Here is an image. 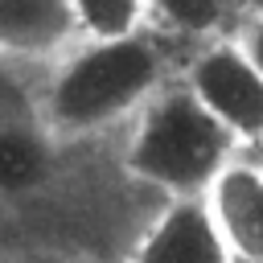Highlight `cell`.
Listing matches in <instances>:
<instances>
[{
  "instance_id": "obj_10",
  "label": "cell",
  "mask_w": 263,
  "mask_h": 263,
  "mask_svg": "<svg viewBox=\"0 0 263 263\" xmlns=\"http://www.w3.org/2000/svg\"><path fill=\"white\" fill-rule=\"evenodd\" d=\"M255 156H259V160H263V144H259V148H255Z\"/></svg>"
},
{
  "instance_id": "obj_4",
  "label": "cell",
  "mask_w": 263,
  "mask_h": 263,
  "mask_svg": "<svg viewBox=\"0 0 263 263\" xmlns=\"http://www.w3.org/2000/svg\"><path fill=\"white\" fill-rule=\"evenodd\" d=\"M123 263H234L205 197H164Z\"/></svg>"
},
{
  "instance_id": "obj_7",
  "label": "cell",
  "mask_w": 263,
  "mask_h": 263,
  "mask_svg": "<svg viewBox=\"0 0 263 263\" xmlns=\"http://www.w3.org/2000/svg\"><path fill=\"white\" fill-rule=\"evenodd\" d=\"M148 21H156L173 37L205 41V37L230 33L234 0H148Z\"/></svg>"
},
{
  "instance_id": "obj_8",
  "label": "cell",
  "mask_w": 263,
  "mask_h": 263,
  "mask_svg": "<svg viewBox=\"0 0 263 263\" xmlns=\"http://www.w3.org/2000/svg\"><path fill=\"white\" fill-rule=\"evenodd\" d=\"M82 37H123L148 29V0H70Z\"/></svg>"
},
{
  "instance_id": "obj_3",
  "label": "cell",
  "mask_w": 263,
  "mask_h": 263,
  "mask_svg": "<svg viewBox=\"0 0 263 263\" xmlns=\"http://www.w3.org/2000/svg\"><path fill=\"white\" fill-rule=\"evenodd\" d=\"M181 82L242 144V152H255L263 144V74L234 41V33L197 41L189 62L181 66Z\"/></svg>"
},
{
  "instance_id": "obj_11",
  "label": "cell",
  "mask_w": 263,
  "mask_h": 263,
  "mask_svg": "<svg viewBox=\"0 0 263 263\" xmlns=\"http://www.w3.org/2000/svg\"><path fill=\"white\" fill-rule=\"evenodd\" d=\"M0 263H4V259H0Z\"/></svg>"
},
{
  "instance_id": "obj_6",
  "label": "cell",
  "mask_w": 263,
  "mask_h": 263,
  "mask_svg": "<svg viewBox=\"0 0 263 263\" xmlns=\"http://www.w3.org/2000/svg\"><path fill=\"white\" fill-rule=\"evenodd\" d=\"M82 41L70 0H0V62L49 66Z\"/></svg>"
},
{
  "instance_id": "obj_5",
  "label": "cell",
  "mask_w": 263,
  "mask_h": 263,
  "mask_svg": "<svg viewBox=\"0 0 263 263\" xmlns=\"http://www.w3.org/2000/svg\"><path fill=\"white\" fill-rule=\"evenodd\" d=\"M210 218L234 263H263V160L238 152L205 189Z\"/></svg>"
},
{
  "instance_id": "obj_2",
  "label": "cell",
  "mask_w": 263,
  "mask_h": 263,
  "mask_svg": "<svg viewBox=\"0 0 263 263\" xmlns=\"http://www.w3.org/2000/svg\"><path fill=\"white\" fill-rule=\"evenodd\" d=\"M119 136L123 173L160 197H205L210 181L242 152V144L197 103L181 74L168 78Z\"/></svg>"
},
{
  "instance_id": "obj_9",
  "label": "cell",
  "mask_w": 263,
  "mask_h": 263,
  "mask_svg": "<svg viewBox=\"0 0 263 263\" xmlns=\"http://www.w3.org/2000/svg\"><path fill=\"white\" fill-rule=\"evenodd\" d=\"M234 41L247 49V58L255 62V70L263 74V8H251V12H238L234 25H230Z\"/></svg>"
},
{
  "instance_id": "obj_1",
  "label": "cell",
  "mask_w": 263,
  "mask_h": 263,
  "mask_svg": "<svg viewBox=\"0 0 263 263\" xmlns=\"http://www.w3.org/2000/svg\"><path fill=\"white\" fill-rule=\"evenodd\" d=\"M168 78V53L148 29L123 37H82L49 62L37 111L66 148H86L123 132Z\"/></svg>"
}]
</instances>
